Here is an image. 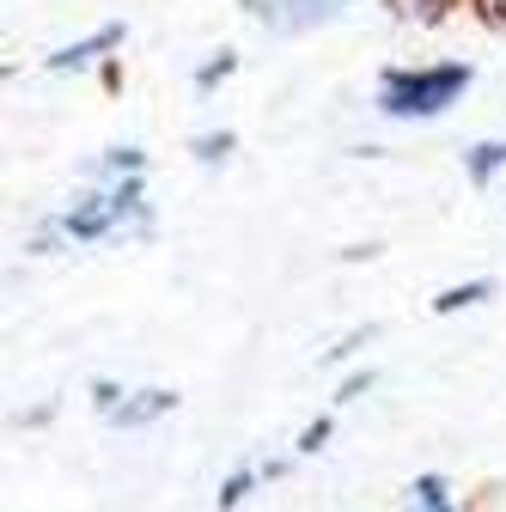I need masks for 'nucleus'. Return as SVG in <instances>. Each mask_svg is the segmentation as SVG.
<instances>
[{"label": "nucleus", "mask_w": 506, "mask_h": 512, "mask_svg": "<svg viewBox=\"0 0 506 512\" xmlns=\"http://www.w3.org/2000/svg\"><path fill=\"white\" fill-rule=\"evenodd\" d=\"M464 86H470L464 61H446V68H391L378 80V110L385 116H439Z\"/></svg>", "instance_id": "nucleus-1"}, {"label": "nucleus", "mask_w": 506, "mask_h": 512, "mask_svg": "<svg viewBox=\"0 0 506 512\" xmlns=\"http://www.w3.org/2000/svg\"><path fill=\"white\" fill-rule=\"evenodd\" d=\"M482 19H488L494 31H506V0H482Z\"/></svg>", "instance_id": "nucleus-16"}, {"label": "nucleus", "mask_w": 506, "mask_h": 512, "mask_svg": "<svg viewBox=\"0 0 506 512\" xmlns=\"http://www.w3.org/2000/svg\"><path fill=\"white\" fill-rule=\"evenodd\" d=\"M409 494H415V506H421V512H433V506H446V482H439V476H421V482H415Z\"/></svg>", "instance_id": "nucleus-10"}, {"label": "nucleus", "mask_w": 506, "mask_h": 512, "mask_svg": "<svg viewBox=\"0 0 506 512\" xmlns=\"http://www.w3.org/2000/svg\"><path fill=\"white\" fill-rule=\"evenodd\" d=\"M366 384H372V372H354V378H348V384H342V403H354V397H360V391H366Z\"/></svg>", "instance_id": "nucleus-17"}, {"label": "nucleus", "mask_w": 506, "mask_h": 512, "mask_svg": "<svg viewBox=\"0 0 506 512\" xmlns=\"http://www.w3.org/2000/svg\"><path fill=\"white\" fill-rule=\"evenodd\" d=\"M391 7H397L403 19H439V13L452 7V0H391Z\"/></svg>", "instance_id": "nucleus-13"}, {"label": "nucleus", "mask_w": 506, "mask_h": 512, "mask_svg": "<svg viewBox=\"0 0 506 512\" xmlns=\"http://www.w3.org/2000/svg\"><path fill=\"white\" fill-rule=\"evenodd\" d=\"M92 403H98L104 415H116V409H122V391H116L110 378H98V384H92Z\"/></svg>", "instance_id": "nucleus-14"}, {"label": "nucleus", "mask_w": 506, "mask_h": 512, "mask_svg": "<svg viewBox=\"0 0 506 512\" xmlns=\"http://www.w3.org/2000/svg\"><path fill=\"white\" fill-rule=\"evenodd\" d=\"M348 7V0H250V13L257 19H269L275 31H311V25H324V19H336Z\"/></svg>", "instance_id": "nucleus-2"}, {"label": "nucleus", "mask_w": 506, "mask_h": 512, "mask_svg": "<svg viewBox=\"0 0 506 512\" xmlns=\"http://www.w3.org/2000/svg\"><path fill=\"white\" fill-rule=\"evenodd\" d=\"M147 165V153L141 147H116V153H104V171H122V177H129L135 183V171Z\"/></svg>", "instance_id": "nucleus-9"}, {"label": "nucleus", "mask_w": 506, "mask_h": 512, "mask_svg": "<svg viewBox=\"0 0 506 512\" xmlns=\"http://www.w3.org/2000/svg\"><path fill=\"white\" fill-rule=\"evenodd\" d=\"M232 153V135H226V128H220V135H196V159L202 165H214V159H226Z\"/></svg>", "instance_id": "nucleus-12"}, {"label": "nucleus", "mask_w": 506, "mask_h": 512, "mask_svg": "<svg viewBox=\"0 0 506 512\" xmlns=\"http://www.w3.org/2000/svg\"><path fill=\"white\" fill-rule=\"evenodd\" d=\"M488 293H494V281H464V287H446V293H439L433 311H464V305H482Z\"/></svg>", "instance_id": "nucleus-7"}, {"label": "nucleus", "mask_w": 506, "mask_h": 512, "mask_svg": "<svg viewBox=\"0 0 506 512\" xmlns=\"http://www.w3.org/2000/svg\"><path fill=\"white\" fill-rule=\"evenodd\" d=\"M171 409H177V397H171V391H141V397L122 403L110 421H116V427H147V421H159V415H171Z\"/></svg>", "instance_id": "nucleus-5"}, {"label": "nucleus", "mask_w": 506, "mask_h": 512, "mask_svg": "<svg viewBox=\"0 0 506 512\" xmlns=\"http://www.w3.org/2000/svg\"><path fill=\"white\" fill-rule=\"evenodd\" d=\"M330 439V421H311L305 433H299V452H318V445Z\"/></svg>", "instance_id": "nucleus-15"}, {"label": "nucleus", "mask_w": 506, "mask_h": 512, "mask_svg": "<svg viewBox=\"0 0 506 512\" xmlns=\"http://www.w3.org/2000/svg\"><path fill=\"white\" fill-rule=\"evenodd\" d=\"M232 68H238V55H232V49H220V55H214V61H202V68H196V86H202V92H208V86H220V80H226V74H232Z\"/></svg>", "instance_id": "nucleus-8"}, {"label": "nucleus", "mask_w": 506, "mask_h": 512, "mask_svg": "<svg viewBox=\"0 0 506 512\" xmlns=\"http://www.w3.org/2000/svg\"><path fill=\"white\" fill-rule=\"evenodd\" d=\"M500 165H506V141H482V147H470V153H464V171H470V183H488Z\"/></svg>", "instance_id": "nucleus-6"}, {"label": "nucleus", "mask_w": 506, "mask_h": 512, "mask_svg": "<svg viewBox=\"0 0 506 512\" xmlns=\"http://www.w3.org/2000/svg\"><path fill=\"white\" fill-rule=\"evenodd\" d=\"M409 512H421V506H409ZM433 512H452V506H433Z\"/></svg>", "instance_id": "nucleus-18"}, {"label": "nucleus", "mask_w": 506, "mask_h": 512, "mask_svg": "<svg viewBox=\"0 0 506 512\" xmlns=\"http://www.w3.org/2000/svg\"><path fill=\"white\" fill-rule=\"evenodd\" d=\"M250 488H257V476H250V470H238V476H226V488H220V512H232Z\"/></svg>", "instance_id": "nucleus-11"}, {"label": "nucleus", "mask_w": 506, "mask_h": 512, "mask_svg": "<svg viewBox=\"0 0 506 512\" xmlns=\"http://www.w3.org/2000/svg\"><path fill=\"white\" fill-rule=\"evenodd\" d=\"M116 43H122V25H98L92 37H80V43H68V49H55V55H49V68H55V74L92 68V61H98L104 49H116Z\"/></svg>", "instance_id": "nucleus-3"}, {"label": "nucleus", "mask_w": 506, "mask_h": 512, "mask_svg": "<svg viewBox=\"0 0 506 512\" xmlns=\"http://www.w3.org/2000/svg\"><path fill=\"white\" fill-rule=\"evenodd\" d=\"M116 220H122V214H116V202H110V196H86V202H74V208H68L61 232H68V238H104Z\"/></svg>", "instance_id": "nucleus-4"}]
</instances>
